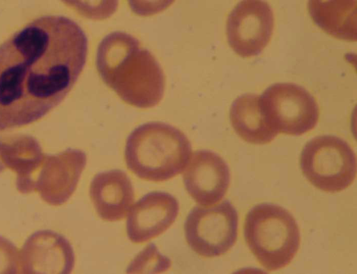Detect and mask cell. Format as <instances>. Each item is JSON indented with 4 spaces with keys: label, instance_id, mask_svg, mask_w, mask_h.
I'll list each match as a JSON object with an SVG mask.
<instances>
[{
    "label": "cell",
    "instance_id": "2",
    "mask_svg": "<svg viewBox=\"0 0 357 274\" xmlns=\"http://www.w3.org/2000/svg\"><path fill=\"white\" fill-rule=\"evenodd\" d=\"M96 66L106 85L130 105L149 108L156 106L163 96L165 78L160 66L128 34L114 31L101 41Z\"/></svg>",
    "mask_w": 357,
    "mask_h": 274
},
{
    "label": "cell",
    "instance_id": "4",
    "mask_svg": "<svg viewBox=\"0 0 357 274\" xmlns=\"http://www.w3.org/2000/svg\"><path fill=\"white\" fill-rule=\"evenodd\" d=\"M243 233L250 250L269 271L287 266L299 248L300 232L295 219L275 204L264 203L252 208Z\"/></svg>",
    "mask_w": 357,
    "mask_h": 274
},
{
    "label": "cell",
    "instance_id": "16",
    "mask_svg": "<svg viewBox=\"0 0 357 274\" xmlns=\"http://www.w3.org/2000/svg\"><path fill=\"white\" fill-rule=\"evenodd\" d=\"M356 1L312 0L308 10L313 21L328 34L340 39L356 41Z\"/></svg>",
    "mask_w": 357,
    "mask_h": 274
},
{
    "label": "cell",
    "instance_id": "1",
    "mask_svg": "<svg viewBox=\"0 0 357 274\" xmlns=\"http://www.w3.org/2000/svg\"><path fill=\"white\" fill-rule=\"evenodd\" d=\"M87 37L72 19L39 17L0 45V131L31 124L70 91L87 57Z\"/></svg>",
    "mask_w": 357,
    "mask_h": 274
},
{
    "label": "cell",
    "instance_id": "6",
    "mask_svg": "<svg viewBox=\"0 0 357 274\" xmlns=\"http://www.w3.org/2000/svg\"><path fill=\"white\" fill-rule=\"evenodd\" d=\"M238 223L237 211L229 201L211 208L197 206L185 219V239L190 248L202 257L220 256L234 245Z\"/></svg>",
    "mask_w": 357,
    "mask_h": 274
},
{
    "label": "cell",
    "instance_id": "11",
    "mask_svg": "<svg viewBox=\"0 0 357 274\" xmlns=\"http://www.w3.org/2000/svg\"><path fill=\"white\" fill-rule=\"evenodd\" d=\"M183 182L190 196L198 204L210 206L220 201L229 184V169L218 154L207 150L191 154L185 168Z\"/></svg>",
    "mask_w": 357,
    "mask_h": 274
},
{
    "label": "cell",
    "instance_id": "15",
    "mask_svg": "<svg viewBox=\"0 0 357 274\" xmlns=\"http://www.w3.org/2000/svg\"><path fill=\"white\" fill-rule=\"evenodd\" d=\"M229 117L236 134L250 143H268L278 134L268 121L257 94L238 96L231 104Z\"/></svg>",
    "mask_w": 357,
    "mask_h": 274
},
{
    "label": "cell",
    "instance_id": "5",
    "mask_svg": "<svg viewBox=\"0 0 357 274\" xmlns=\"http://www.w3.org/2000/svg\"><path fill=\"white\" fill-rule=\"evenodd\" d=\"M300 164L306 179L326 192L342 191L356 177L354 152L345 140L334 136H320L307 142Z\"/></svg>",
    "mask_w": 357,
    "mask_h": 274
},
{
    "label": "cell",
    "instance_id": "9",
    "mask_svg": "<svg viewBox=\"0 0 357 274\" xmlns=\"http://www.w3.org/2000/svg\"><path fill=\"white\" fill-rule=\"evenodd\" d=\"M44 159L35 180L34 192L48 204L60 206L75 192L86 164V154L69 148L55 155H47Z\"/></svg>",
    "mask_w": 357,
    "mask_h": 274
},
{
    "label": "cell",
    "instance_id": "12",
    "mask_svg": "<svg viewBox=\"0 0 357 274\" xmlns=\"http://www.w3.org/2000/svg\"><path fill=\"white\" fill-rule=\"evenodd\" d=\"M179 212L177 199L169 193H148L132 207L127 219L129 240L142 243L165 232L175 221Z\"/></svg>",
    "mask_w": 357,
    "mask_h": 274
},
{
    "label": "cell",
    "instance_id": "13",
    "mask_svg": "<svg viewBox=\"0 0 357 274\" xmlns=\"http://www.w3.org/2000/svg\"><path fill=\"white\" fill-rule=\"evenodd\" d=\"M89 194L100 217L114 222L123 219L134 201V189L121 170L100 172L91 180Z\"/></svg>",
    "mask_w": 357,
    "mask_h": 274
},
{
    "label": "cell",
    "instance_id": "10",
    "mask_svg": "<svg viewBox=\"0 0 357 274\" xmlns=\"http://www.w3.org/2000/svg\"><path fill=\"white\" fill-rule=\"evenodd\" d=\"M75 265V254L70 242L51 230L32 233L20 253L22 273H70Z\"/></svg>",
    "mask_w": 357,
    "mask_h": 274
},
{
    "label": "cell",
    "instance_id": "7",
    "mask_svg": "<svg viewBox=\"0 0 357 274\" xmlns=\"http://www.w3.org/2000/svg\"><path fill=\"white\" fill-rule=\"evenodd\" d=\"M268 121L279 133L300 136L317 123L319 108L314 97L294 83H275L259 96Z\"/></svg>",
    "mask_w": 357,
    "mask_h": 274
},
{
    "label": "cell",
    "instance_id": "8",
    "mask_svg": "<svg viewBox=\"0 0 357 274\" xmlns=\"http://www.w3.org/2000/svg\"><path fill=\"white\" fill-rule=\"evenodd\" d=\"M273 22L272 9L266 2H239L227 20L226 34L230 47L242 57L259 55L271 37Z\"/></svg>",
    "mask_w": 357,
    "mask_h": 274
},
{
    "label": "cell",
    "instance_id": "3",
    "mask_svg": "<svg viewBox=\"0 0 357 274\" xmlns=\"http://www.w3.org/2000/svg\"><path fill=\"white\" fill-rule=\"evenodd\" d=\"M192 154L186 136L176 127L151 122L128 136L125 160L129 170L141 179L162 182L181 173Z\"/></svg>",
    "mask_w": 357,
    "mask_h": 274
},
{
    "label": "cell",
    "instance_id": "14",
    "mask_svg": "<svg viewBox=\"0 0 357 274\" xmlns=\"http://www.w3.org/2000/svg\"><path fill=\"white\" fill-rule=\"evenodd\" d=\"M0 159L16 173V187L20 192H34L36 173L41 166L43 155L33 138L20 136L0 139Z\"/></svg>",
    "mask_w": 357,
    "mask_h": 274
},
{
    "label": "cell",
    "instance_id": "17",
    "mask_svg": "<svg viewBox=\"0 0 357 274\" xmlns=\"http://www.w3.org/2000/svg\"><path fill=\"white\" fill-rule=\"evenodd\" d=\"M20 267L17 248L10 240L0 236V273H18Z\"/></svg>",
    "mask_w": 357,
    "mask_h": 274
}]
</instances>
